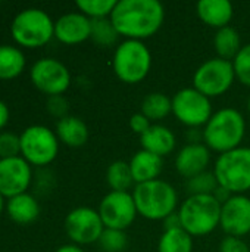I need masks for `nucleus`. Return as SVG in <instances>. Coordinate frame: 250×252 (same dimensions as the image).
<instances>
[{
  "label": "nucleus",
  "instance_id": "34",
  "mask_svg": "<svg viewBox=\"0 0 250 252\" xmlns=\"http://www.w3.org/2000/svg\"><path fill=\"white\" fill-rule=\"evenodd\" d=\"M220 252H250L249 244L243 238L224 236L218 247Z\"/></svg>",
  "mask_w": 250,
  "mask_h": 252
},
{
  "label": "nucleus",
  "instance_id": "3",
  "mask_svg": "<svg viewBox=\"0 0 250 252\" xmlns=\"http://www.w3.org/2000/svg\"><path fill=\"white\" fill-rule=\"evenodd\" d=\"M131 193L139 216L150 221H164L180 207L177 189L162 179L136 185Z\"/></svg>",
  "mask_w": 250,
  "mask_h": 252
},
{
  "label": "nucleus",
  "instance_id": "20",
  "mask_svg": "<svg viewBox=\"0 0 250 252\" xmlns=\"http://www.w3.org/2000/svg\"><path fill=\"white\" fill-rule=\"evenodd\" d=\"M128 162H130V168H131L136 185L147 183V182L159 179L164 170V158L152 152H147L144 149L137 151Z\"/></svg>",
  "mask_w": 250,
  "mask_h": 252
},
{
  "label": "nucleus",
  "instance_id": "24",
  "mask_svg": "<svg viewBox=\"0 0 250 252\" xmlns=\"http://www.w3.org/2000/svg\"><path fill=\"white\" fill-rule=\"evenodd\" d=\"M140 112L146 115L153 124H158L169 114H172V100L162 92H152L143 97Z\"/></svg>",
  "mask_w": 250,
  "mask_h": 252
},
{
  "label": "nucleus",
  "instance_id": "6",
  "mask_svg": "<svg viewBox=\"0 0 250 252\" xmlns=\"http://www.w3.org/2000/svg\"><path fill=\"white\" fill-rule=\"evenodd\" d=\"M220 188L231 195H246L250 190V146H239L220 154L214 164Z\"/></svg>",
  "mask_w": 250,
  "mask_h": 252
},
{
  "label": "nucleus",
  "instance_id": "8",
  "mask_svg": "<svg viewBox=\"0 0 250 252\" xmlns=\"http://www.w3.org/2000/svg\"><path fill=\"white\" fill-rule=\"evenodd\" d=\"M171 100L172 115L178 123L189 128H203L215 112L212 99L205 96L193 86L180 89L174 93Z\"/></svg>",
  "mask_w": 250,
  "mask_h": 252
},
{
  "label": "nucleus",
  "instance_id": "27",
  "mask_svg": "<svg viewBox=\"0 0 250 252\" xmlns=\"http://www.w3.org/2000/svg\"><path fill=\"white\" fill-rule=\"evenodd\" d=\"M25 66L24 53L10 44L0 46V78H15L22 72Z\"/></svg>",
  "mask_w": 250,
  "mask_h": 252
},
{
  "label": "nucleus",
  "instance_id": "39",
  "mask_svg": "<svg viewBox=\"0 0 250 252\" xmlns=\"http://www.w3.org/2000/svg\"><path fill=\"white\" fill-rule=\"evenodd\" d=\"M56 252H85L80 245H75V244H68V245H62L59 247Z\"/></svg>",
  "mask_w": 250,
  "mask_h": 252
},
{
  "label": "nucleus",
  "instance_id": "5",
  "mask_svg": "<svg viewBox=\"0 0 250 252\" xmlns=\"http://www.w3.org/2000/svg\"><path fill=\"white\" fill-rule=\"evenodd\" d=\"M153 56L149 46L140 40H122L113 50L112 69L125 84H139L150 72Z\"/></svg>",
  "mask_w": 250,
  "mask_h": 252
},
{
  "label": "nucleus",
  "instance_id": "22",
  "mask_svg": "<svg viewBox=\"0 0 250 252\" xmlns=\"http://www.w3.org/2000/svg\"><path fill=\"white\" fill-rule=\"evenodd\" d=\"M7 214L18 224H29L40 214V205L34 196L29 193H21L9 198L7 201Z\"/></svg>",
  "mask_w": 250,
  "mask_h": 252
},
{
  "label": "nucleus",
  "instance_id": "37",
  "mask_svg": "<svg viewBox=\"0 0 250 252\" xmlns=\"http://www.w3.org/2000/svg\"><path fill=\"white\" fill-rule=\"evenodd\" d=\"M162 227H164V230L180 229V227H181V221H180L178 213H174V214H171L169 217H167V219L162 221Z\"/></svg>",
  "mask_w": 250,
  "mask_h": 252
},
{
  "label": "nucleus",
  "instance_id": "31",
  "mask_svg": "<svg viewBox=\"0 0 250 252\" xmlns=\"http://www.w3.org/2000/svg\"><path fill=\"white\" fill-rule=\"evenodd\" d=\"M97 244L103 252H124L128 247V236L124 230L105 229Z\"/></svg>",
  "mask_w": 250,
  "mask_h": 252
},
{
  "label": "nucleus",
  "instance_id": "17",
  "mask_svg": "<svg viewBox=\"0 0 250 252\" xmlns=\"http://www.w3.org/2000/svg\"><path fill=\"white\" fill-rule=\"evenodd\" d=\"M91 19L81 12H68L55 22V37L65 44H78L90 38Z\"/></svg>",
  "mask_w": 250,
  "mask_h": 252
},
{
  "label": "nucleus",
  "instance_id": "23",
  "mask_svg": "<svg viewBox=\"0 0 250 252\" xmlns=\"http://www.w3.org/2000/svg\"><path fill=\"white\" fill-rule=\"evenodd\" d=\"M212 44L217 56L227 61H233L243 46L239 31L231 25L217 30L212 38Z\"/></svg>",
  "mask_w": 250,
  "mask_h": 252
},
{
  "label": "nucleus",
  "instance_id": "14",
  "mask_svg": "<svg viewBox=\"0 0 250 252\" xmlns=\"http://www.w3.org/2000/svg\"><path fill=\"white\" fill-rule=\"evenodd\" d=\"M220 227L225 236L245 238L250 233V198L248 195H231L221 205Z\"/></svg>",
  "mask_w": 250,
  "mask_h": 252
},
{
  "label": "nucleus",
  "instance_id": "11",
  "mask_svg": "<svg viewBox=\"0 0 250 252\" xmlns=\"http://www.w3.org/2000/svg\"><path fill=\"white\" fill-rule=\"evenodd\" d=\"M105 229L127 230L139 216L131 192L109 190L100 201L97 208Z\"/></svg>",
  "mask_w": 250,
  "mask_h": 252
},
{
  "label": "nucleus",
  "instance_id": "13",
  "mask_svg": "<svg viewBox=\"0 0 250 252\" xmlns=\"http://www.w3.org/2000/svg\"><path fill=\"white\" fill-rule=\"evenodd\" d=\"M31 81L49 96L65 93L71 86V72L65 63L55 58H41L31 66Z\"/></svg>",
  "mask_w": 250,
  "mask_h": 252
},
{
  "label": "nucleus",
  "instance_id": "7",
  "mask_svg": "<svg viewBox=\"0 0 250 252\" xmlns=\"http://www.w3.org/2000/svg\"><path fill=\"white\" fill-rule=\"evenodd\" d=\"M10 31L19 44L27 47H38L50 41L55 35V22L43 9L28 7L21 10L13 18Z\"/></svg>",
  "mask_w": 250,
  "mask_h": 252
},
{
  "label": "nucleus",
  "instance_id": "29",
  "mask_svg": "<svg viewBox=\"0 0 250 252\" xmlns=\"http://www.w3.org/2000/svg\"><path fill=\"white\" fill-rule=\"evenodd\" d=\"M220 188L214 171H203L192 179L186 180V190L189 196L194 195H214Z\"/></svg>",
  "mask_w": 250,
  "mask_h": 252
},
{
  "label": "nucleus",
  "instance_id": "2",
  "mask_svg": "<svg viewBox=\"0 0 250 252\" xmlns=\"http://www.w3.org/2000/svg\"><path fill=\"white\" fill-rule=\"evenodd\" d=\"M246 136L245 115L231 106L221 108L212 114L202 128V142L214 152L224 154L242 146Z\"/></svg>",
  "mask_w": 250,
  "mask_h": 252
},
{
  "label": "nucleus",
  "instance_id": "1",
  "mask_svg": "<svg viewBox=\"0 0 250 252\" xmlns=\"http://www.w3.org/2000/svg\"><path fill=\"white\" fill-rule=\"evenodd\" d=\"M165 16L159 0H118L111 21L124 40L144 41L161 30Z\"/></svg>",
  "mask_w": 250,
  "mask_h": 252
},
{
  "label": "nucleus",
  "instance_id": "33",
  "mask_svg": "<svg viewBox=\"0 0 250 252\" xmlns=\"http://www.w3.org/2000/svg\"><path fill=\"white\" fill-rule=\"evenodd\" d=\"M21 137L10 131L0 133V159L19 157Z\"/></svg>",
  "mask_w": 250,
  "mask_h": 252
},
{
  "label": "nucleus",
  "instance_id": "38",
  "mask_svg": "<svg viewBox=\"0 0 250 252\" xmlns=\"http://www.w3.org/2000/svg\"><path fill=\"white\" fill-rule=\"evenodd\" d=\"M7 121H9V108L3 100H0V128H3L7 124Z\"/></svg>",
  "mask_w": 250,
  "mask_h": 252
},
{
  "label": "nucleus",
  "instance_id": "35",
  "mask_svg": "<svg viewBox=\"0 0 250 252\" xmlns=\"http://www.w3.org/2000/svg\"><path fill=\"white\" fill-rule=\"evenodd\" d=\"M47 109L52 115L57 117L59 120L69 115L68 114V100L62 96V94H56V96H49L47 99Z\"/></svg>",
  "mask_w": 250,
  "mask_h": 252
},
{
  "label": "nucleus",
  "instance_id": "40",
  "mask_svg": "<svg viewBox=\"0 0 250 252\" xmlns=\"http://www.w3.org/2000/svg\"><path fill=\"white\" fill-rule=\"evenodd\" d=\"M3 207H4V202H3V195L0 193V213L3 211Z\"/></svg>",
  "mask_w": 250,
  "mask_h": 252
},
{
  "label": "nucleus",
  "instance_id": "15",
  "mask_svg": "<svg viewBox=\"0 0 250 252\" xmlns=\"http://www.w3.org/2000/svg\"><path fill=\"white\" fill-rule=\"evenodd\" d=\"M31 183L29 162L21 157L0 159V193L12 198L25 193Z\"/></svg>",
  "mask_w": 250,
  "mask_h": 252
},
{
  "label": "nucleus",
  "instance_id": "19",
  "mask_svg": "<svg viewBox=\"0 0 250 252\" xmlns=\"http://www.w3.org/2000/svg\"><path fill=\"white\" fill-rule=\"evenodd\" d=\"M140 146L147 152L165 158L175 151L177 136L169 127L164 124H152L150 128L140 136Z\"/></svg>",
  "mask_w": 250,
  "mask_h": 252
},
{
  "label": "nucleus",
  "instance_id": "41",
  "mask_svg": "<svg viewBox=\"0 0 250 252\" xmlns=\"http://www.w3.org/2000/svg\"><path fill=\"white\" fill-rule=\"evenodd\" d=\"M248 111H249V114H250V96H249V99H248Z\"/></svg>",
  "mask_w": 250,
  "mask_h": 252
},
{
  "label": "nucleus",
  "instance_id": "36",
  "mask_svg": "<svg viewBox=\"0 0 250 252\" xmlns=\"http://www.w3.org/2000/svg\"><path fill=\"white\" fill-rule=\"evenodd\" d=\"M152 124H153V123H152L146 115H143L140 111L136 112V114H133V115L130 117V121H128L130 128H131L136 134H139V136L144 134V133L150 128Z\"/></svg>",
  "mask_w": 250,
  "mask_h": 252
},
{
  "label": "nucleus",
  "instance_id": "32",
  "mask_svg": "<svg viewBox=\"0 0 250 252\" xmlns=\"http://www.w3.org/2000/svg\"><path fill=\"white\" fill-rule=\"evenodd\" d=\"M231 62L234 66L236 80L240 84L250 87V43L242 46L240 52L236 55V58Z\"/></svg>",
  "mask_w": 250,
  "mask_h": 252
},
{
  "label": "nucleus",
  "instance_id": "16",
  "mask_svg": "<svg viewBox=\"0 0 250 252\" xmlns=\"http://www.w3.org/2000/svg\"><path fill=\"white\" fill-rule=\"evenodd\" d=\"M212 151L202 142L184 145L175 155V170L186 180L192 179L203 171H208V167L212 159Z\"/></svg>",
  "mask_w": 250,
  "mask_h": 252
},
{
  "label": "nucleus",
  "instance_id": "10",
  "mask_svg": "<svg viewBox=\"0 0 250 252\" xmlns=\"http://www.w3.org/2000/svg\"><path fill=\"white\" fill-rule=\"evenodd\" d=\"M21 137V154L24 159L34 165L50 164L59 152V139L46 126L27 127Z\"/></svg>",
  "mask_w": 250,
  "mask_h": 252
},
{
  "label": "nucleus",
  "instance_id": "18",
  "mask_svg": "<svg viewBox=\"0 0 250 252\" xmlns=\"http://www.w3.org/2000/svg\"><path fill=\"white\" fill-rule=\"evenodd\" d=\"M196 15L205 25L220 30L230 25L234 16V4L230 0H199Z\"/></svg>",
  "mask_w": 250,
  "mask_h": 252
},
{
  "label": "nucleus",
  "instance_id": "12",
  "mask_svg": "<svg viewBox=\"0 0 250 252\" xmlns=\"http://www.w3.org/2000/svg\"><path fill=\"white\" fill-rule=\"evenodd\" d=\"M105 230L97 210L91 207H78L68 213L65 219V232L75 245H90L100 239Z\"/></svg>",
  "mask_w": 250,
  "mask_h": 252
},
{
  "label": "nucleus",
  "instance_id": "26",
  "mask_svg": "<svg viewBox=\"0 0 250 252\" xmlns=\"http://www.w3.org/2000/svg\"><path fill=\"white\" fill-rule=\"evenodd\" d=\"M194 238L183 227L164 230L158 241V252H193Z\"/></svg>",
  "mask_w": 250,
  "mask_h": 252
},
{
  "label": "nucleus",
  "instance_id": "21",
  "mask_svg": "<svg viewBox=\"0 0 250 252\" xmlns=\"http://www.w3.org/2000/svg\"><path fill=\"white\" fill-rule=\"evenodd\" d=\"M56 136L65 145L71 148H80L87 143L90 131L87 124L81 118L75 115H66L57 121Z\"/></svg>",
  "mask_w": 250,
  "mask_h": 252
},
{
  "label": "nucleus",
  "instance_id": "9",
  "mask_svg": "<svg viewBox=\"0 0 250 252\" xmlns=\"http://www.w3.org/2000/svg\"><path fill=\"white\" fill-rule=\"evenodd\" d=\"M236 81L231 61L214 56L203 61L193 74V87L214 99L225 94Z\"/></svg>",
  "mask_w": 250,
  "mask_h": 252
},
{
  "label": "nucleus",
  "instance_id": "25",
  "mask_svg": "<svg viewBox=\"0 0 250 252\" xmlns=\"http://www.w3.org/2000/svg\"><path fill=\"white\" fill-rule=\"evenodd\" d=\"M106 183L111 190L115 192H131L136 186L130 162L116 159L111 162L106 168Z\"/></svg>",
  "mask_w": 250,
  "mask_h": 252
},
{
  "label": "nucleus",
  "instance_id": "30",
  "mask_svg": "<svg viewBox=\"0 0 250 252\" xmlns=\"http://www.w3.org/2000/svg\"><path fill=\"white\" fill-rule=\"evenodd\" d=\"M118 0H77L75 4L81 13L90 19L111 18Z\"/></svg>",
  "mask_w": 250,
  "mask_h": 252
},
{
  "label": "nucleus",
  "instance_id": "28",
  "mask_svg": "<svg viewBox=\"0 0 250 252\" xmlns=\"http://www.w3.org/2000/svg\"><path fill=\"white\" fill-rule=\"evenodd\" d=\"M119 32L116 31L111 18L91 19V34L90 40L100 47H116L119 43Z\"/></svg>",
  "mask_w": 250,
  "mask_h": 252
},
{
  "label": "nucleus",
  "instance_id": "4",
  "mask_svg": "<svg viewBox=\"0 0 250 252\" xmlns=\"http://www.w3.org/2000/svg\"><path fill=\"white\" fill-rule=\"evenodd\" d=\"M221 205L215 195L187 196L177 211L181 227L193 238L211 235L220 227Z\"/></svg>",
  "mask_w": 250,
  "mask_h": 252
}]
</instances>
